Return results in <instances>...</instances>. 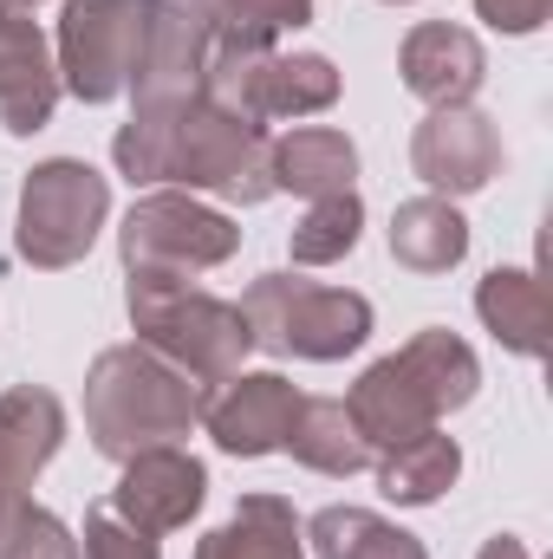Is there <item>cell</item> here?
Returning a JSON list of instances; mask_svg holds the SVG:
<instances>
[{
    "label": "cell",
    "instance_id": "obj_1",
    "mask_svg": "<svg viewBox=\"0 0 553 559\" xmlns=\"http://www.w3.org/2000/svg\"><path fill=\"white\" fill-rule=\"evenodd\" d=\"M475 384H482L475 352H469L456 332L430 325V332H416L404 352L378 358V365L352 384L345 411L358 423V436L372 442V455H385V449L411 442L423 429H436L449 411H462V404L475 397Z\"/></svg>",
    "mask_w": 553,
    "mask_h": 559
},
{
    "label": "cell",
    "instance_id": "obj_2",
    "mask_svg": "<svg viewBox=\"0 0 553 559\" xmlns=\"http://www.w3.org/2000/svg\"><path fill=\"white\" fill-rule=\"evenodd\" d=\"M202 397L209 391L169 358H156L150 345H111L92 358V378H85V429L98 455L131 462L143 449L183 442L202 423Z\"/></svg>",
    "mask_w": 553,
    "mask_h": 559
},
{
    "label": "cell",
    "instance_id": "obj_3",
    "mask_svg": "<svg viewBox=\"0 0 553 559\" xmlns=\"http://www.w3.org/2000/svg\"><path fill=\"white\" fill-rule=\"evenodd\" d=\"M125 306H131V325H138V345H150L156 358H169L176 371H189L202 391L235 378L255 332H248V312L189 286L183 274H131L125 286Z\"/></svg>",
    "mask_w": 553,
    "mask_h": 559
},
{
    "label": "cell",
    "instance_id": "obj_4",
    "mask_svg": "<svg viewBox=\"0 0 553 559\" xmlns=\"http://www.w3.org/2000/svg\"><path fill=\"white\" fill-rule=\"evenodd\" d=\"M163 182H183L189 195L209 189L222 202L255 209L274 195V138H268V124L196 92L163 124Z\"/></svg>",
    "mask_w": 553,
    "mask_h": 559
},
{
    "label": "cell",
    "instance_id": "obj_5",
    "mask_svg": "<svg viewBox=\"0 0 553 559\" xmlns=\"http://www.w3.org/2000/svg\"><path fill=\"white\" fill-rule=\"evenodd\" d=\"M242 312H248L255 345H268L280 358L332 365V358H345V352H358L372 338V299L365 293L293 280V274H261L242 293Z\"/></svg>",
    "mask_w": 553,
    "mask_h": 559
},
{
    "label": "cell",
    "instance_id": "obj_6",
    "mask_svg": "<svg viewBox=\"0 0 553 559\" xmlns=\"http://www.w3.org/2000/svg\"><path fill=\"white\" fill-rule=\"evenodd\" d=\"M105 215H111V182L92 163H79V156L39 163L20 189V228H13L20 261H33L39 274H59L72 261H85Z\"/></svg>",
    "mask_w": 553,
    "mask_h": 559
},
{
    "label": "cell",
    "instance_id": "obj_7",
    "mask_svg": "<svg viewBox=\"0 0 553 559\" xmlns=\"http://www.w3.org/2000/svg\"><path fill=\"white\" fill-rule=\"evenodd\" d=\"M156 0H66L59 13V85L85 105L131 92Z\"/></svg>",
    "mask_w": 553,
    "mask_h": 559
},
{
    "label": "cell",
    "instance_id": "obj_8",
    "mask_svg": "<svg viewBox=\"0 0 553 559\" xmlns=\"http://www.w3.org/2000/svg\"><path fill=\"white\" fill-rule=\"evenodd\" d=\"M118 248H125V267L131 274H183L189 280V274L222 267L242 248V228L222 209L196 202V195L156 189V195H143L138 209L125 215Z\"/></svg>",
    "mask_w": 553,
    "mask_h": 559
},
{
    "label": "cell",
    "instance_id": "obj_9",
    "mask_svg": "<svg viewBox=\"0 0 553 559\" xmlns=\"http://www.w3.org/2000/svg\"><path fill=\"white\" fill-rule=\"evenodd\" d=\"M209 13L196 0H156L150 7V33H143V59L131 79V111H183L202 92V66H209Z\"/></svg>",
    "mask_w": 553,
    "mask_h": 559
},
{
    "label": "cell",
    "instance_id": "obj_10",
    "mask_svg": "<svg viewBox=\"0 0 553 559\" xmlns=\"http://www.w3.org/2000/svg\"><path fill=\"white\" fill-rule=\"evenodd\" d=\"M411 176H423L430 195H475L502 176V131L475 105H443L416 124Z\"/></svg>",
    "mask_w": 553,
    "mask_h": 559
},
{
    "label": "cell",
    "instance_id": "obj_11",
    "mask_svg": "<svg viewBox=\"0 0 553 559\" xmlns=\"http://www.w3.org/2000/svg\"><path fill=\"white\" fill-rule=\"evenodd\" d=\"M202 501H209V468L169 442V449H143V455L125 462L105 508L118 521L143 527V534H176V527H189L202 514Z\"/></svg>",
    "mask_w": 553,
    "mask_h": 559
},
{
    "label": "cell",
    "instance_id": "obj_12",
    "mask_svg": "<svg viewBox=\"0 0 553 559\" xmlns=\"http://www.w3.org/2000/svg\"><path fill=\"white\" fill-rule=\"evenodd\" d=\"M52 105H59V66L46 52L33 0H0V131L7 138L46 131Z\"/></svg>",
    "mask_w": 553,
    "mask_h": 559
},
{
    "label": "cell",
    "instance_id": "obj_13",
    "mask_svg": "<svg viewBox=\"0 0 553 559\" xmlns=\"http://www.w3.org/2000/svg\"><path fill=\"white\" fill-rule=\"evenodd\" d=\"M293 411H299V391L280 371H235V378L209 384L202 429L228 455H274L293 429Z\"/></svg>",
    "mask_w": 553,
    "mask_h": 559
},
{
    "label": "cell",
    "instance_id": "obj_14",
    "mask_svg": "<svg viewBox=\"0 0 553 559\" xmlns=\"http://www.w3.org/2000/svg\"><path fill=\"white\" fill-rule=\"evenodd\" d=\"M398 72H404V85H411L430 111H443V105H469L489 66H482V39H475L469 26L423 20V26H411V33H404Z\"/></svg>",
    "mask_w": 553,
    "mask_h": 559
},
{
    "label": "cell",
    "instance_id": "obj_15",
    "mask_svg": "<svg viewBox=\"0 0 553 559\" xmlns=\"http://www.w3.org/2000/svg\"><path fill=\"white\" fill-rule=\"evenodd\" d=\"M66 442V404L39 384H13L0 397V501L26 495L33 475L59 455Z\"/></svg>",
    "mask_w": 553,
    "mask_h": 559
},
{
    "label": "cell",
    "instance_id": "obj_16",
    "mask_svg": "<svg viewBox=\"0 0 553 559\" xmlns=\"http://www.w3.org/2000/svg\"><path fill=\"white\" fill-rule=\"evenodd\" d=\"M293 462H306L313 475H358V468H372L378 455H372V442L358 436V423L345 411V397H299V411H293V429H286V442H280Z\"/></svg>",
    "mask_w": 553,
    "mask_h": 559
},
{
    "label": "cell",
    "instance_id": "obj_17",
    "mask_svg": "<svg viewBox=\"0 0 553 559\" xmlns=\"http://www.w3.org/2000/svg\"><path fill=\"white\" fill-rule=\"evenodd\" d=\"M352 176H358V150L332 124H299V131L274 138V189L319 202V195L352 189Z\"/></svg>",
    "mask_w": 553,
    "mask_h": 559
},
{
    "label": "cell",
    "instance_id": "obj_18",
    "mask_svg": "<svg viewBox=\"0 0 553 559\" xmlns=\"http://www.w3.org/2000/svg\"><path fill=\"white\" fill-rule=\"evenodd\" d=\"M196 559H306V534L280 495H248L215 534L196 540Z\"/></svg>",
    "mask_w": 553,
    "mask_h": 559
},
{
    "label": "cell",
    "instance_id": "obj_19",
    "mask_svg": "<svg viewBox=\"0 0 553 559\" xmlns=\"http://www.w3.org/2000/svg\"><path fill=\"white\" fill-rule=\"evenodd\" d=\"M469 254V222L449 195H416L391 215V261L404 274H449Z\"/></svg>",
    "mask_w": 553,
    "mask_h": 559
},
{
    "label": "cell",
    "instance_id": "obj_20",
    "mask_svg": "<svg viewBox=\"0 0 553 559\" xmlns=\"http://www.w3.org/2000/svg\"><path fill=\"white\" fill-rule=\"evenodd\" d=\"M475 312L482 325L521 352V358H541L548 352V286L528 274V267H495V274L475 286Z\"/></svg>",
    "mask_w": 553,
    "mask_h": 559
},
{
    "label": "cell",
    "instance_id": "obj_21",
    "mask_svg": "<svg viewBox=\"0 0 553 559\" xmlns=\"http://www.w3.org/2000/svg\"><path fill=\"white\" fill-rule=\"evenodd\" d=\"M456 475H462V449H456V436H443V429H423V436H411V442H398V449L378 455V488H385V501H398V508H430V501H443V495L456 488Z\"/></svg>",
    "mask_w": 553,
    "mask_h": 559
},
{
    "label": "cell",
    "instance_id": "obj_22",
    "mask_svg": "<svg viewBox=\"0 0 553 559\" xmlns=\"http://www.w3.org/2000/svg\"><path fill=\"white\" fill-rule=\"evenodd\" d=\"M299 534L313 540V559H430L416 534L391 527L372 508H319Z\"/></svg>",
    "mask_w": 553,
    "mask_h": 559
},
{
    "label": "cell",
    "instance_id": "obj_23",
    "mask_svg": "<svg viewBox=\"0 0 553 559\" xmlns=\"http://www.w3.org/2000/svg\"><path fill=\"white\" fill-rule=\"evenodd\" d=\"M358 228H365V202L358 189H339V195H319L306 209V222L293 228V261L299 267H332L358 248Z\"/></svg>",
    "mask_w": 553,
    "mask_h": 559
},
{
    "label": "cell",
    "instance_id": "obj_24",
    "mask_svg": "<svg viewBox=\"0 0 553 559\" xmlns=\"http://www.w3.org/2000/svg\"><path fill=\"white\" fill-rule=\"evenodd\" d=\"M209 13V33L228 46H274L280 33H299L313 20V0H196Z\"/></svg>",
    "mask_w": 553,
    "mask_h": 559
},
{
    "label": "cell",
    "instance_id": "obj_25",
    "mask_svg": "<svg viewBox=\"0 0 553 559\" xmlns=\"http://www.w3.org/2000/svg\"><path fill=\"white\" fill-rule=\"evenodd\" d=\"M0 559H79V540L59 514L33 508L26 495L0 501Z\"/></svg>",
    "mask_w": 553,
    "mask_h": 559
},
{
    "label": "cell",
    "instance_id": "obj_26",
    "mask_svg": "<svg viewBox=\"0 0 553 559\" xmlns=\"http://www.w3.org/2000/svg\"><path fill=\"white\" fill-rule=\"evenodd\" d=\"M79 559H163V554H156V534L118 521L111 508H92L85 514V547H79Z\"/></svg>",
    "mask_w": 553,
    "mask_h": 559
},
{
    "label": "cell",
    "instance_id": "obj_27",
    "mask_svg": "<svg viewBox=\"0 0 553 559\" xmlns=\"http://www.w3.org/2000/svg\"><path fill=\"white\" fill-rule=\"evenodd\" d=\"M553 0H475V13L489 20V26H502V33H534L541 20H548Z\"/></svg>",
    "mask_w": 553,
    "mask_h": 559
},
{
    "label": "cell",
    "instance_id": "obj_28",
    "mask_svg": "<svg viewBox=\"0 0 553 559\" xmlns=\"http://www.w3.org/2000/svg\"><path fill=\"white\" fill-rule=\"evenodd\" d=\"M475 559H534V554H528V547H521L515 534H495V540H489V547H482Z\"/></svg>",
    "mask_w": 553,
    "mask_h": 559
},
{
    "label": "cell",
    "instance_id": "obj_29",
    "mask_svg": "<svg viewBox=\"0 0 553 559\" xmlns=\"http://www.w3.org/2000/svg\"><path fill=\"white\" fill-rule=\"evenodd\" d=\"M385 7H404V0H385Z\"/></svg>",
    "mask_w": 553,
    "mask_h": 559
}]
</instances>
